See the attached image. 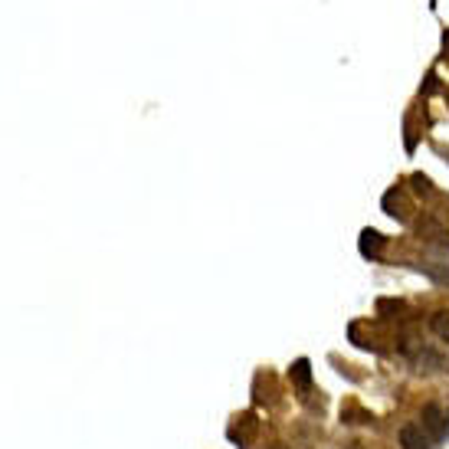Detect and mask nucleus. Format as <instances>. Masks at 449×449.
<instances>
[{"label": "nucleus", "mask_w": 449, "mask_h": 449, "mask_svg": "<svg viewBox=\"0 0 449 449\" xmlns=\"http://www.w3.org/2000/svg\"><path fill=\"white\" fill-rule=\"evenodd\" d=\"M423 272L433 282L449 286V243H430L423 253Z\"/></svg>", "instance_id": "nucleus-1"}, {"label": "nucleus", "mask_w": 449, "mask_h": 449, "mask_svg": "<svg viewBox=\"0 0 449 449\" xmlns=\"http://www.w3.org/2000/svg\"><path fill=\"white\" fill-rule=\"evenodd\" d=\"M400 449H436V440L423 430V423H407L400 426Z\"/></svg>", "instance_id": "nucleus-2"}, {"label": "nucleus", "mask_w": 449, "mask_h": 449, "mask_svg": "<svg viewBox=\"0 0 449 449\" xmlns=\"http://www.w3.org/2000/svg\"><path fill=\"white\" fill-rule=\"evenodd\" d=\"M420 423H423V430L430 433L433 440L440 443L443 436L449 433V423H446V413H443V407H436V404H426L423 413H420Z\"/></svg>", "instance_id": "nucleus-3"}, {"label": "nucleus", "mask_w": 449, "mask_h": 449, "mask_svg": "<svg viewBox=\"0 0 449 449\" xmlns=\"http://www.w3.org/2000/svg\"><path fill=\"white\" fill-rule=\"evenodd\" d=\"M410 361L416 364V371H440L443 367V357L433 355L430 347H413V351H410Z\"/></svg>", "instance_id": "nucleus-4"}, {"label": "nucleus", "mask_w": 449, "mask_h": 449, "mask_svg": "<svg viewBox=\"0 0 449 449\" xmlns=\"http://www.w3.org/2000/svg\"><path fill=\"white\" fill-rule=\"evenodd\" d=\"M381 246H384V237L377 229H364V233H361V253L364 256H377Z\"/></svg>", "instance_id": "nucleus-5"}, {"label": "nucleus", "mask_w": 449, "mask_h": 449, "mask_svg": "<svg viewBox=\"0 0 449 449\" xmlns=\"http://www.w3.org/2000/svg\"><path fill=\"white\" fill-rule=\"evenodd\" d=\"M430 328H433V335H436V338L449 341V312H446V308L430 315Z\"/></svg>", "instance_id": "nucleus-6"}, {"label": "nucleus", "mask_w": 449, "mask_h": 449, "mask_svg": "<svg viewBox=\"0 0 449 449\" xmlns=\"http://www.w3.org/2000/svg\"><path fill=\"white\" fill-rule=\"evenodd\" d=\"M292 377H296V384L302 390L308 387V381H312V371H308V361L305 357H302V361H296V364H292Z\"/></svg>", "instance_id": "nucleus-7"}, {"label": "nucleus", "mask_w": 449, "mask_h": 449, "mask_svg": "<svg viewBox=\"0 0 449 449\" xmlns=\"http://www.w3.org/2000/svg\"><path fill=\"white\" fill-rule=\"evenodd\" d=\"M413 187L416 190H420V194H433V187H430V178H423V174H413Z\"/></svg>", "instance_id": "nucleus-8"}]
</instances>
